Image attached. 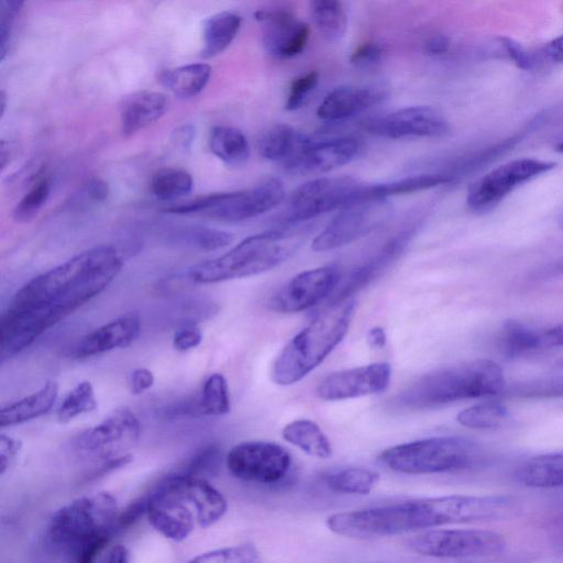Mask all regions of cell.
<instances>
[{
    "instance_id": "obj_25",
    "label": "cell",
    "mask_w": 563,
    "mask_h": 563,
    "mask_svg": "<svg viewBox=\"0 0 563 563\" xmlns=\"http://www.w3.org/2000/svg\"><path fill=\"white\" fill-rule=\"evenodd\" d=\"M58 396V384L46 382L36 391L2 407L0 411L1 428L13 427L45 415L55 404Z\"/></svg>"
},
{
    "instance_id": "obj_16",
    "label": "cell",
    "mask_w": 563,
    "mask_h": 563,
    "mask_svg": "<svg viewBox=\"0 0 563 563\" xmlns=\"http://www.w3.org/2000/svg\"><path fill=\"white\" fill-rule=\"evenodd\" d=\"M365 130L378 137L400 140L413 137H442L451 126L445 117L430 106H412L371 119Z\"/></svg>"
},
{
    "instance_id": "obj_19",
    "label": "cell",
    "mask_w": 563,
    "mask_h": 563,
    "mask_svg": "<svg viewBox=\"0 0 563 563\" xmlns=\"http://www.w3.org/2000/svg\"><path fill=\"white\" fill-rule=\"evenodd\" d=\"M255 19L262 29L265 52L276 59L292 58L306 48L310 27L284 8L256 11Z\"/></svg>"
},
{
    "instance_id": "obj_11",
    "label": "cell",
    "mask_w": 563,
    "mask_h": 563,
    "mask_svg": "<svg viewBox=\"0 0 563 563\" xmlns=\"http://www.w3.org/2000/svg\"><path fill=\"white\" fill-rule=\"evenodd\" d=\"M364 184L347 177H321L299 186L290 196L280 222L294 225L358 201Z\"/></svg>"
},
{
    "instance_id": "obj_60",
    "label": "cell",
    "mask_w": 563,
    "mask_h": 563,
    "mask_svg": "<svg viewBox=\"0 0 563 563\" xmlns=\"http://www.w3.org/2000/svg\"><path fill=\"white\" fill-rule=\"evenodd\" d=\"M556 151L563 153V141L556 145Z\"/></svg>"
},
{
    "instance_id": "obj_2",
    "label": "cell",
    "mask_w": 563,
    "mask_h": 563,
    "mask_svg": "<svg viewBox=\"0 0 563 563\" xmlns=\"http://www.w3.org/2000/svg\"><path fill=\"white\" fill-rule=\"evenodd\" d=\"M517 510V500L509 496L449 495L338 512L327 519V526L336 534L371 539L444 525L503 519Z\"/></svg>"
},
{
    "instance_id": "obj_34",
    "label": "cell",
    "mask_w": 563,
    "mask_h": 563,
    "mask_svg": "<svg viewBox=\"0 0 563 563\" xmlns=\"http://www.w3.org/2000/svg\"><path fill=\"white\" fill-rule=\"evenodd\" d=\"M378 474L364 467H343L325 475V485L333 492L350 495H366L378 482Z\"/></svg>"
},
{
    "instance_id": "obj_41",
    "label": "cell",
    "mask_w": 563,
    "mask_h": 563,
    "mask_svg": "<svg viewBox=\"0 0 563 563\" xmlns=\"http://www.w3.org/2000/svg\"><path fill=\"white\" fill-rule=\"evenodd\" d=\"M51 191V181L46 175H40L16 203L13 218L18 222L32 220L46 202Z\"/></svg>"
},
{
    "instance_id": "obj_40",
    "label": "cell",
    "mask_w": 563,
    "mask_h": 563,
    "mask_svg": "<svg viewBox=\"0 0 563 563\" xmlns=\"http://www.w3.org/2000/svg\"><path fill=\"white\" fill-rule=\"evenodd\" d=\"M98 406L95 388L89 380L78 383L63 399L57 409V419L67 423L75 418L96 410Z\"/></svg>"
},
{
    "instance_id": "obj_7",
    "label": "cell",
    "mask_w": 563,
    "mask_h": 563,
    "mask_svg": "<svg viewBox=\"0 0 563 563\" xmlns=\"http://www.w3.org/2000/svg\"><path fill=\"white\" fill-rule=\"evenodd\" d=\"M354 309L353 299L333 302L297 333L275 361L274 382L292 385L322 363L347 333Z\"/></svg>"
},
{
    "instance_id": "obj_54",
    "label": "cell",
    "mask_w": 563,
    "mask_h": 563,
    "mask_svg": "<svg viewBox=\"0 0 563 563\" xmlns=\"http://www.w3.org/2000/svg\"><path fill=\"white\" fill-rule=\"evenodd\" d=\"M544 57L554 63L562 64L563 63V34L553 38L543 47Z\"/></svg>"
},
{
    "instance_id": "obj_30",
    "label": "cell",
    "mask_w": 563,
    "mask_h": 563,
    "mask_svg": "<svg viewBox=\"0 0 563 563\" xmlns=\"http://www.w3.org/2000/svg\"><path fill=\"white\" fill-rule=\"evenodd\" d=\"M211 67L205 63H195L166 69L159 75V82L180 98L198 96L208 85Z\"/></svg>"
},
{
    "instance_id": "obj_55",
    "label": "cell",
    "mask_w": 563,
    "mask_h": 563,
    "mask_svg": "<svg viewBox=\"0 0 563 563\" xmlns=\"http://www.w3.org/2000/svg\"><path fill=\"white\" fill-rule=\"evenodd\" d=\"M98 563H130L129 551L125 547L118 544L101 556Z\"/></svg>"
},
{
    "instance_id": "obj_5",
    "label": "cell",
    "mask_w": 563,
    "mask_h": 563,
    "mask_svg": "<svg viewBox=\"0 0 563 563\" xmlns=\"http://www.w3.org/2000/svg\"><path fill=\"white\" fill-rule=\"evenodd\" d=\"M117 499L107 492L77 498L51 517L49 542L71 555L73 563H98L117 527Z\"/></svg>"
},
{
    "instance_id": "obj_21",
    "label": "cell",
    "mask_w": 563,
    "mask_h": 563,
    "mask_svg": "<svg viewBox=\"0 0 563 563\" xmlns=\"http://www.w3.org/2000/svg\"><path fill=\"white\" fill-rule=\"evenodd\" d=\"M141 331L134 313L118 317L84 335L73 347V358L82 360L131 345Z\"/></svg>"
},
{
    "instance_id": "obj_42",
    "label": "cell",
    "mask_w": 563,
    "mask_h": 563,
    "mask_svg": "<svg viewBox=\"0 0 563 563\" xmlns=\"http://www.w3.org/2000/svg\"><path fill=\"white\" fill-rule=\"evenodd\" d=\"M258 560L257 549L251 543H245L198 554L187 563H257Z\"/></svg>"
},
{
    "instance_id": "obj_61",
    "label": "cell",
    "mask_w": 563,
    "mask_h": 563,
    "mask_svg": "<svg viewBox=\"0 0 563 563\" xmlns=\"http://www.w3.org/2000/svg\"><path fill=\"white\" fill-rule=\"evenodd\" d=\"M559 364L563 368V358L559 362Z\"/></svg>"
},
{
    "instance_id": "obj_52",
    "label": "cell",
    "mask_w": 563,
    "mask_h": 563,
    "mask_svg": "<svg viewBox=\"0 0 563 563\" xmlns=\"http://www.w3.org/2000/svg\"><path fill=\"white\" fill-rule=\"evenodd\" d=\"M84 194L92 203L103 202L109 196V186L101 178H92L85 186Z\"/></svg>"
},
{
    "instance_id": "obj_53",
    "label": "cell",
    "mask_w": 563,
    "mask_h": 563,
    "mask_svg": "<svg viewBox=\"0 0 563 563\" xmlns=\"http://www.w3.org/2000/svg\"><path fill=\"white\" fill-rule=\"evenodd\" d=\"M451 41L448 36L438 34L429 37L423 43V52L430 56H441L449 52Z\"/></svg>"
},
{
    "instance_id": "obj_13",
    "label": "cell",
    "mask_w": 563,
    "mask_h": 563,
    "mask_svg": "<svg viewBox=\"0 0 563 563\" xmlns=\"http://www.w3.org/2000/svg\"><path fill=\"white\" fill-rule=\"evenodd\" d=\"M554 167L555 163L537 158L507 162L485 174L470 187L467 207L476 213L487 212L517 187Z\"/></svg>"
},
{
    "instance_id": "obj_48",
    "label": "cell",
    "mask_w": 563,
    "mask_h": 563,
    "mask_svg": "<svg viewBox=\"0 0 563 563\" xmlns=\"http://www.w3.org/2000/svg\"><path fill=\"white\" fill-rule=\"evenodd\" d=\"M202 341V332L196 324H186L178 329L173 336V346L178 352L196 349Z\"/></svg>"
},
{
    "instance_id": "obj_20",
    "label": "cell",
    "mask_w": 563,
    "mask_h": 563,
    "mask_svg": "<svg viewBox=\"0 0 563 563\" xmlns=\"http://www.w3.org/2000/svg\"><path fill=\"white\" fill-rule=\"evenodd\" d=\"M391 367L386 362L372 363L331 373L317 387L323 400H343L384 391L390 382Z\"/></svg>"
},
{
    "instance_id": "obj_49",
    "label": "cell",
    "mask_w": 563,
    "mask_h": 563,
    "mask_svg": "<svg viewBox=\"0 0 563 563\" xmlns=\"http://www.w3.org/2000/svg\"><path fill=\"white\" fill-rule=\"evenodd\" d=\"M499 44L517 67L525 70L533 68L534 60L532 56L518 42L509 37H499Z\"/></svg>"
},
{
    "instance_id": "obj_43",
    "label": "cell",
    "mask_w": 563,
    "mask_h": 563,
    "mask_svg": "<svg viewBox=\"0 0 563 563\" xmlns=\"http://www.w3.org/2000/svg\"><path fill=\"white\" fill-rule=\"evenodd\" d=\"M319 82V74L317 71L306 73L292 80L289 87L285 108L288 111L300 109L307 103Z\"/></svg>"
},
{
    "instance_id": "obj_56",
    "label": "cell",
    "mask_w": 563,
    "mask_h": 563,
    "mask_svg": "<svg viewBox=\"0 0 563 563\" xmlns=\"http://www.w3.org/2000/svg\"><path fill=\"white\" fill-rule=\"evenodd\" d=\"M386 333L383 328L375 327L367 333L368 345L373 349H382L386 344Z\"/></svg>"
},
{
    "instance_id": "obj_27",
    "label": "cell",
    "mask_w": 563,
    "mask_h": 563,
    "mask_svg": "<svg viewBox=\"0 0 563 563\" xmlns=\"http://www.w3.org/2000/svg\"><path fill=\"white\" fill-rule=\"evenodd\" d=\"M309 136L288 124H274L262 133L257 142L260 155L269 162L284 164L309 141Z\"/></svg>"
},
{
    "instance_id": "obj_39",
    "label": "cell",
    "mask_w": 563,
    "mask_h": 563,
    "mask_svg": "<svg viewBox=\"0 0 563 563\" xmlns=\"http://www.w3.org/2000/svg\"><path fill=\"white\" fill-rule=\"evenodd\" d=\"M174 241L200 251L222 249L233 241V235L227 231L202 225H190L178 229L172 236Z\"/></svg>"
},
{
    "instance_id": "obj_37",
    "label": "cell",
    "mask_w": 563,
    "mask_h": 563,
    "mask_svg": "<svg viewBox=\"0 0 563 563\" xmlns=\"http://www.w3.org/2000/svg\"><path fill=\"white\" fill-rule=\"evenodd\" d=\"M509 419L507 407L497 400H486L462 410L456 420L472 429H496Z\"/></svg>"
},
{
    "instance_id": "obj_10",
    "label": "cell",
    "mask_w": 563,
    "mask_h": 563,
    "mask_svg": "<svg viewBox=\"0 0 563 563\" xmlns=\"http://www.w3.org/2000/svg\"><path fill=\"white\" fill-rule=\"evenodd\" d=\"M141 435L137 417L126 407L111 411L96 426L80 432L73 440L74 451L82 459L99 462L129 455ZM98 465V466H99Z\"/></svg>"
},
{
    "instance_id": "obj_51",
    "label": "cell",
    "mask_w": 563,
    "mask_h": 563,
    "mask_svg": "<svg viewBox=\"0 0 563 563\" xmlns=\"http://www.w3.org/2000/svg\"><path fill=\"white\" fill-rule=\"evenodd\" d=\"M563 346V322L541 330L540 351Z\"/></svg>"
},
{
    "instance_id": "obj_50",
    "label": "cell",
    "mask_w": 563,
    "mask_h": 563,
    "mask_svg": "<svg viewBox=\"0 0 563 563\" xmlns=\"http://www.w3.org/2000/svg\"><path fill=\"white\" fill-rule=\"evenodd\" d=\"M154 382L155 377L150 369L139 367L133 369L129 376V388L132 394L141 395L151 389Z\"/></svg>"
},
{
    "instance_id": "obj_15",
    "label": "cell",
    "mask_w": 563,
    "mask_h": 563,
    "mask_svg": "<svg viewBox=\"0 0 563 563\" xmlns=\"http://www.w3.org/2000/svg\"><path fill=\"white\" fill-rule=\"evenodd\" d=\"M228 471L234 477L256 484L272 485L289 472L291 457L286 449L267 441H244L225 456Z\"/></svg>"
},
{
    "instance_id": "obj_17",
    "label": "cell",
    "mask_w": 563,
    "mask_h": 563,
    "mask_svg": "<svg viewBox=\"0 0 563 563\" xmlns=\"http://www.w3.org/2000/svg\"><path fill=\"white\" fill-rule=\"evenodd\" d=\"M334 266L308 269L294 276L269 300V308L280 313L307 310L328 297L339 283Z\"/></svg>"
},
{
    "instance_id": "obj_32",
    "label": "cell",
    "mask_w": 563,
    "mask_h": 563,
    "mask_svg": "<svg viewBox=\"0 0 563 563\" xmlns=\"http://www.w3.org/2000/svg\"><path fill=\"white\" fill-rule=\"evenodd\" d=\"M284 439L307 454L327 459L332 454V446L321 428L313 421L298 419L283 429Z\"/></svg>"
},
{
    "instance_id": "obj_4",
    "label": "cell",
    "mask_w": 563,
    "mask_h": 563,
    "mask_svg": "<svg viewBox=\"0 0 563 563\" xmlns=\"http://www.w3.org/2000/svg\"><path fill=\"white\" fill-rule=\"evenodd\" d=\"M503 368L494 361L478 358L439 368L411 383L393 398V407L423 410L451 402L490 397L504 390Z\"/></svg>"
},
{
    "instance_id": "obj_47",
    "label": "cell",
    "mask_w": 563,
    "mask_h": 563,
    "mask_svg": "<svg viewBox=\"0 0 563 563\" xmlns=\"http://www.w3.org/2000/svg\"><path fill=\"white\" fill-rule=\"evenodd\" d=\"M22 450V442L11 435L1 433L0 437V474L3 476L16 463Z\"/></svg>"
},
{
    "instance_id": "obj_22",
    "label": "cell",
    "mask_w": 563,
    "mask_h": 563,
    "mask_svg": "<svg viewBox=\"0 0 563 563\" xmlns=\"http://www.w3.org/2000/svg\"><path fill=\"white\" fill-rule=\"evenodd\" d=\"M384 98L385 93L377 89L340 86L325 95L317 109V115L323 121H343L366 111Z\"/></svg>"
},
{
    "instance_id": "obj_38",
    "label": "cell",
    "mask_w": 563,
    "mask_h": 563,
    "mask_svg": "<svg viewBox=\"0 0 563 563\" xmlns=\"http://www.w3.org/2000/svg\"><path fill=\"white\" fill-rule=\"evenodd\" d=\"M201 416H223L230 411V394L225 377L220 373L209 375L197 395Z\"/></svg>"
},
{
    "instance_id": "obj_8",
    "label": "cell",
    "mask_w": 563,
    "mask_h": 563,
    "mask_svg": "<svg viewBox=\"0 0 563 563\" xmlns=\"http://www.w3.org/2000/svg\"><path fill=\"white\" fill-rule=\"evenodd\" d=\"M479 453V446L472 440L444 435L388 448L380 453L379 461L397 473L434 474L468 468Z\"/></svg>"
},
{
    "instance_id": "obj_45",
    "label": "cell",
    "mask_w": 563,
    "mask_h": 563,
    "mask_svg": "<svg viewBox=\"0 0 563 563\" xmlns=\"http://www.w3.org/2000/svg\"><path fill=\"white\" fill-rule=\"evenodd\" d=\"M221 460V450L217 444H208L198 450L184 466L183 473L200 476L199 474L212 472Z\"/></svg>"
},
{
    "instance_id": "obj_1",
    "label": "cell",
    "mask_w": 563,
    "mask_h": 563,
    "mask_svg": "<svg viewBox=\"0 0 563 563\" xmlns=\"http://www.w3.org/2000/svg\"><path fill=\"white\" fill-rule=\"evenodd\" d=\"M123 258L112 245L85 250L25 283L0 324L3 356H14L44 332L101 294L120 274Z\"/></svg>"
},
{
    "instance_id": "obj_46",
    "label": "cell",
    "mask_w": 563,
    "mask_h": 563,
    "mask_svg": "<svg viewBox=\"0 0 563 563\" xmlns=\"http://www.w3.org/2000/svg\"><path fill=\"white\" fill-rule=\"evenodd\" d=\"M384 47L374 41L360 44L351 54L350 63L358 69H369L378 66L384 58Z\"/></svg>"
},
{
    "instance_id": "obj_58",
    "label": "cell",
    "mask_w": 563,
    "mask_h": 563,
    "mask_svg": "<svg viewBox=\"0 0 563 563\" xmlns=\"http://www.w3.org/2000/svg\"><path fill=\"white\" fill-rule=\"evenodd\" d=\"M192 135H194V132H192L191 128L184 126L179 131L176 132V141L178 143H181L183 145H185L187 142H191Z\"/></svg>"
},
{
    "instance_id": "obj_12",
    "label": "cell",
    "mask_w": 563,
    "mask_h": 563,
    "mask_svg": "<svg viewBox=\"0 0 563 563\" xmlns=\"http://www.w3.org/2000/svg\"><path fill=\"white\" fill-rule=\"evenodd\" d=\"M409 548L426 556L442 559L487 558L506 548L505 538L483 529H439L416 536Z\"/></svg>"
},
{
    "instance_id": "obj_26",
    "label": "cell",
    "mask_w": 563,
    "mask_h": 563,
    "mask_svg": "<svg viewBox=\"0 0 563 563\" xmlns=\"http://www.w3.org/2000/svg\"><path fill=\"white\" fill-rule=\"evenodd\" d=\"M515 476L530 488L563 487V452L531 457L517 468Z\"/></svg>"
},
{
    "instance_id": "obj_33",
    "label": "cell",
    "mask_w": 563,
    "mask_h": 563,
    "mask_svg": "<svg viewBox=\"0 0 563 563\" xmlns=\"http://www.w3.org/2000/svg\"><path fill=\"white\" fill-rule=\"evenodd\" d=\"M312 22L329 41H338L347 29V14L342 2L336 0H313L309 4Z\"/></svg>"
},
{
    "instance_id": "obj_18",
    "label": "cell",
    "mask_w": 563,
    "mask_h": 563,
    "mask_svg": "<svg viewBox=\"0 0 563 563\" xmlns=\"http://www.w3.org/2000/svg\"><path fill=\"white\" fill-rule=\"evenodd\" d=\"M361 152L358 140L350 136L314 141L309 139L282 166L298 176L320 175L349 164Z\"/></svg>"
},
{
    "instance_id": "obj_59",
    "label": "cell",
    "mask_w": 563,
    "mask_h": 563,
    "mask_svg": "<svg viewBox=\"0 0 563 563\" xmlns=\"http://www.w3.org/2000/svg\"><path fill=\"white\" fill-rule=\"evenodd\" d=\"M5 106H7V96H5V92L2 90L1 91V115H3V113H4Z\"/></svg>"
},
{
    "instance_id": "obj_36",
    "label": "cell",
    "mask_w": 563,
    "mask_h": 563,
    "mask_svg": "<svg viewBox=\"0 0 563 563\" xmlns=\"http://www.w3.org/2000/svg\"><path fill=\"white\" fill-rule=\"evenodd\" d=\"M194 186L191 175L180 168L157 170L150 183L152 195L161 201H173L188 195Z\"/></svg>"
},
{
    "instance_id": "obj_29",
    "label": "cell",
    "mask_w": 563,
    "mask_h": 563,
    "mask_svg": "<svg viewBox=\"0 0 563 563\" xmlns=\"http://www.w3.org/2000/svg\"><path fill=\"white\" fill-rule=\"evenodd\" d=\"M241 24V15L232 11L218 12L207 18L202 24L201 55L209 58L225 51L238 35Z\"/></svg>"
},
{
    "instance_id": "obj_3",
    "label": "cell",
    "mask_w": 563,
    "mask_h": 563,
    "mask_svg": "<svg viewBox=\"0 0 563 563\" xmlns=\"http://www.w3.org/2000/svg\"><path fill=\"white\" fill-rule=\"evenodd\" d=\"M227 511L223 495L201 476L183 472L164 478L145 499L152 527L165 538L183 541L198 528L218 522Z\"/></svg>"
},
{
    "instance_id": "obj_23",
    "label": "cell",
    "mask_w": 563,
    "mask_h": 563,
    "mask_svg": "<svg viewBox=\"0 0 563 563\" xmlns=\"http://www.w3.org/2000/svg\"><path fill=\"white\" fill-rule=\"evenodd\" d=\"M411 236L412 229L408 228L390 238L371 258L353 272L334 297V302L350 299L355 291L372 283L402 253Z\"/></svg>"
},
{
    "instance_id": "obj_24",
    "label": "cell",
    "mask_w": 563,
    "mask_h": 563,
    "mask_svg": "<svg viewBox=\"0 0 563 563\" xmlns=\"http://www.w3.org/2000/svg\"><path fill=\"white\" fill-rule=\"evenodd\" d=\"M169 100L157 91L143 90L128 96L120 112L121 130L132 135L159 120L168 110Z\"/></svg>"
},
{
    "instance_id": "obj_57",
    "label": "cell",
    "mask_w": 563,
    "mask_h": 563,
    "mask_svg": "<svg viewBox=\"0 0 563 563\" xmlns=\"http://www.w3.org/2000/svg\"><path fill=\"white\" fill-rule=\"evenodd\" d=\"M534 393L539 394L542 393L545 396H554V397H562L563 398V382L554 383L547 388H540L539 390H536Z\"/></svg>"
},
{
    "instance_id": "obj_44",
    "label": "cell",
    "mask_w": 563,
    "mask_h": 563,
    "mask_svg": "<svg viewBox=\"0 0 563 563\" xmlns=\"http://www.w3.org/2000/svg\"><path fill=\"white\" fill-rule=\"evenodd\" d=\"M22 1L2 0L0 5V36H1V60H4L11 44L15 21L19 16Z\"/></svg>"
},
{
    "instance_id": "obj_35",
    "label": "cell",
    "mask_w": 563,
    "mask_h": 563,
    "mask_svg": "<svg viewBox=\"0 0 563 563\" xmlns=\"http://www.w3.org/2000/svg\"><path fill=\"white\" fill-rule=\"evenodd\" d=\"M540 332L541 330L509 320L504 324L499 336L501 350L510 357L539 352Z\"/></svg>"
},
{
    "instance_id": "obj_28",
    "label": "cell",
    "mask_w": 563,
    "mask_h": 563,
    "mask_svg": "<svg viewBox=\"0 0 563 563\" xmlns=\"http://www.w3.org/2000/svg\"><path fill=\"white\" fill-rule=\"evenodd\" d=\"M449 183V178L442 173H429L380 184H364L358 202L366 200H388V198L393 196L422 191Z\"/></svg>"
},
{
    "instance_id": "obj_9",
    "label": "cell",
    "mask_w": 563,
    "mask_h": 563,
    "mask_svg": "<svg viewBox=\"0 0 563 563\" xmlns=\"http://www.w3.org/2000/svg\"><path fill=\"white\" fill-rule=\"evenodd\" d=\"M284 198V183L278 178H268L252 188L211 194L168 207L165 211L173 214H203L221 221L238 222L266 213Z\"/></svg>"
},
{
    "instance_id": "obj_14",
    "label": "cell",
    "mask_w": 563,
    "mask_h": 563,
    "mask_svg": "<svg viewBox=\"0 0 563 563\" xmlns=\"http://www.w3.org/2000/svg\"><path fill=\"white\" fill-rule=\"evenodd\" d=\"M388 200H366L344 207L312 241L314 252L347 245L380 227L390 216Z\"/></svg>"
},
{
    "instance_id": "obj_6",
    "label": "cell",
    "mask_w": 563,
    "mask_h": 563,
    "mask_svg": "<svg viewBox=\"0 0 563 563\" xmlns=\"http://www.w3.org/2000/svg\"><path fill=\"white\" fill-rule=\"evenodd\" d=\"M306 236V229L294 228L247 236L224 254L192 266L188 276L198 284H216L263 274L287 261Z\"/></svg>"
},
{
    "instance_id": "obj_31",
    "label": "cell",
    "mask_w": 563,
    "mask_h": 563,
    "mask_svg": "<svg viewBox=\"0 0 563 563\" xmlns=\"http://www.w3.org/2000/svg\"><path fill=\"white\" fill-rule=\"evenodd\" d=\"M211 152L230 166H242L250 158V144L245 134L229 125L212 128L209 136Z\"/></svg>"
}]
</instances>
